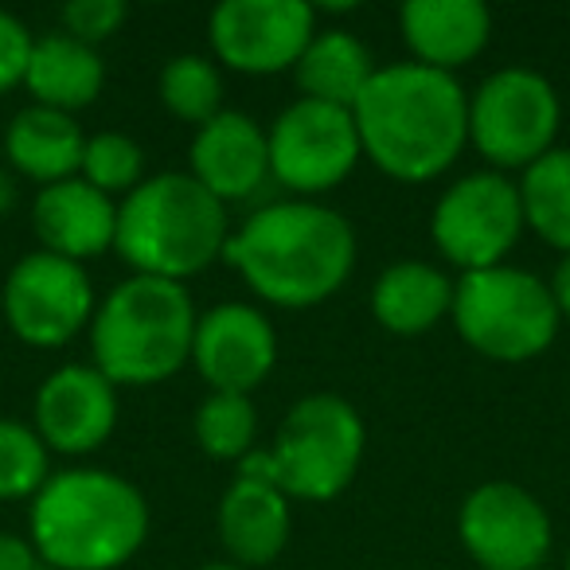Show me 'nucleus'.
I'll return each instance as SVG.
<instances>
[{"instance_id":"nucleus-1","label":"nucleus","mask_w":570,"mask_h":570,"mask_svg":"<svg viewBox=\"0 0 570 570\" xmlns=\"http://www.w3.org/2000/svg\"><path fill=\"white\" fill-rule=\"evenodd\" d=\"M223 262L266 305L313 309L356 269V230L321 199H277L230 230Z\"/></svg>"},{"instance_id":"nucleus-2","label":"nucleus","mask_w":570,"mask_h":570,"mask_svg":"<svg viewBox=\"0 0 570 570\" xmlns=\"http://www.w3.org/2000/svg\"><path fill=\"white\" fill-rule=\"evenodd\" d=\"M364 157L403 184L438 180L469 145V95L458 75L387 63L352 106Z\"/></svg>"},{"instance_id":"nucleus-3","label":"nucleus","mask_w":570,"mask_h":570,"mask_svg":"<svg viewBox=\"0 0 570 570\" xmlns=\"http://www.w3.org/2000/svg\"><path fill=\"white\" fill-rule=\"evenodd\" d=\"M149 535V500L110 469H63L32 497L28 539L56 570H118Z\"/></svg>"},{"instance_id":"nucleus-4","label":"nucleus","mask_w":570,"mask_h":570,"mask_svg":"<svg viewBox=\"0 0 570 570\" xmlns=\"http://www.w3.org/2000/svg\"><path fill=\"white\" fill-rule=\"evenodd\" d=\"M196 321L188 285L134 274L95 309L90 356L114 387H153L191 364Z\"/></svg>"},{"instance_id":"nucleus-5","label":"nucleus","mask_w":570,"mask_h":570,"mask_svg":"<svg viewBox=\"0 0 570 570\" xmlns=\"http://www.w3.org/2000/svg\"><path fill=\"white\" fill-rule=\"evenodd\" d=\"M227 238V204L188 173L149 176L118 204L114 250L134 274L184 285V277L204 274L223 258Z\"/></svg>"},{"instance_id":"nucleus-6","label":"nucleus","mask_w":570,"mask_h":570,"mask_svg":"<svg viewBox=\"0 0 570 570\" xmlns=\"http://www.w3.org/2000/svg\"><path fill=\"white\" fill-rule=\"evenodd\" d=\"M450 321L476 356L497 364H523L543 356L562 325L543 277L508 262L461 274L453 282Z\"/></svg>"},{"instance_id":"nucleus-7","label":"nucleus","mask_w":570,"mask_h":570,"mask_svg":"<svg viewBox=\"0 0 570 570\" xmlns=\"http://www.w3.org/2000/svg\"><path fill=\"white\" fill-rule=\"evenodd\" d=\"M364 445L367 430L356 406L344 395L317 391L289 406L266 453L285 497L328 504L356 481Z\"/></svg>"},{"instance_id":"nucleus-8","label":"nucleus","mask_w":570,"mask_h":570,"mask_svg":"<svg viewBox=\"0 0 570 570\" xmlns=\"http://www.w3.org/2000/svg\"><path fill=\"white\" fill-rule=\"evenodd\" d=\"M562 102L554 87L531 67H504L469 95V145L492 173L531 168L554 149Z\"/></svg>"},{"instance_id":"nucleus-9","label":"nucleus","mask_w":570,"mask_h":570,"mask_svg":"<svg viewBox=\"0 0 570 570\" xmlns=\"http://www.w3.org/2000/svg\"><path fill=\"white\" fill-rule=\"evenodd\" d=\"M523 235L520 184L504 173H469L438 196L430 215V238L445 262L473 274V269L504 266L508 250Z\"/></svg>"},{"instance_id":"nucleus-10","label":"nucleus","mask_w":570,"mask_h":570,"mask_svg":"<svg viewBox=\"0 0 570 570\" xmlns=\"http://www.w3.org/2000/svg\"><path fill=\"white\" fill-rule=\"evenodd\" d=\"M269 176L297 199H317L341 188L364 160L360 129L352 110L297 98L274 118L266 134Z\"/></svg>"},{"instance_id":"nucleus-11","label":"nucleus","mask_w":570,"mask_h":570,"mask_svg":"<svg viewBox=\"0 0 570 570\" xmlns=\"http://www.w3.org/2000/svg\"><path fill=\"white\" fill-rule=\"evenodd\" d=\"M0 309L12 336L32 348H63L95 321V285L71 258L32 250L4 277Z\"/></svg>"},{"instance_id":"nucleus-12","label":"nucleus","mask_w":570,"mask_h":570,"mask_svg":"<svg viewBox=\"0 0 570 570\" xmlns=\"http://www.w3.org/2000/svg\"><path fill=\"white\" fill-rule=\"evenodd\" d=\"M317 36V9L305 0H223L207 17L212 59L238 75L294 71Z\"/></svg>"},{"instance_id":"nucleus-13","label":"nucleus","mask_w":570,"mask_h":570,"mask_svg":"<svg viewBox=\"0 0 570 570\" xmlns=\"http://www.w3.org/2000/svg\"><path fill=\"white\" fill-rule=\"evenodd\" d=\"M458 539L481 570H543L551 515L523 484L484 481L461 500Z\"/></svg>"},{"instance_id":"nucleus-14","label":"nucleus","mask_w":570,"mask_h":570,"mask_svg":"<svg viewBox=\"0 0 570 570\" xmlns=\"http://www.w3.org/2000/svg\"><path fill=\"white\" fill-rule=\"evenodd\" d=\"M191 364L212 391L250 395L277 367V333L262 309L246 302H223L199 313Z\"/></svg>"},{"instance_id":"nucleus-15","label":"nucleus","mask_w":570,"mask_h":570,"mask_svg":"<svg viewBox=\"0 0 570 570\" xmlns=\"http://www.w3.org/2000/svg\"><path fill=\"white\" fill-rule=\"evenodd\" d=\"M118 426V387L95 364H67L36 391V434L51 453L87 458Z\"/></svg>"},{"instance_id":"nucleus-16","label":"nucleus","mask_w":570,"mask_h":570,"mask_svg":"<svg viewBox=\"0 0 570 570\" xmlns=\"http://www.w3.org/2000/svg\"><path fill=\"white\" fill-rule=\"evenodd\" d=\"M188 176L199 180L219 204L246 199L269 176V145L258 121L238 110L215 114L207 126L196 129L188 149Z\"/></svg>"},{"instance_id":"nucleus-17","label":"nucleus","mask_w":570,"mask_h":570,"mask_svg":"<svg viewBox=\"0 0 570 570\" xmlns=\"http://www.w3.org/2000/svg\"><path fill=\"white\" fill-rule=\"evenodd\" d=\"M32 230L48 254H59V258H71L82 266V262L114 250L118 204L98 188H90L82 176H71V180L40 188L32 204Z\"/></svg>"},{"instance_id":"nucleus-18","label":"nucleus","mask_w":570,"mask_h":570,"mask_svg":"<svg viewBox=\"0 0 570 570\" xmlns=\"http://www.w3.org/2000/svg\"><path fill=\"white\" fill-rule=\"evenodd\" d=\"M399 32L414 63L453 75L489 48L492 12L481 0H406Z\"/></svg>"},{"instance_id":"nucleus-19","label":"nucleus","mask_w":570,"mask_h":570,"mask_svg":"<svg viewBox=\"0 0 570 570\" xmlns=\"http://www.w3.org/2000/svg\"><path fill=\"white\" fill-rule=\"evenodd\" d=\"M215 528H219V543L235 567H269L289 543V528H294L289 497L277 484L235 473V481L227 484V492L219 500Z\"/></svg>"},{"instance_id":"nucleus-20","label":"nucleus","mask_w":570,"mask_h":570,"mask_svg":"<svg viewBox=\"0 0 570 570\" xmlns=\"http://www.w3.org/2000/svg\"><path fill=\"white\" fill-rule=\"evenodd\" d=\"M82 149H87V137H82L75 114H59L36 102L20 110L4 134V153H9L12 168L40 188L79 176Z\"/></svg>"},{"instance_id":"nucleus-21","label":"nucleus","mask_w":570,"mask_h":570,"mask_svg":"<svg viewBox=\"0 0 570 570\" xmlns=\"http://www.w3.org/2000/svg\"><path fill=\"white\" fill-rule=\"evenodd\" d=\"M453 277L430 262H395L372 285V317L395 336H422L450 317Z\"/></svg>"},{"instance_id":"nucleus-22","label":"nucleus","mask_w":570,"mask_h":570,"mask_svg":"<svg viewBox=\"0 0 570 570\" xmlns=\"http://www.w3.org/2000/svg\"><path fill=\"white\" fill-rule=\"evenodd\" d=\"M24 87L36 98V106L75 114L102 95L106 63L98 56V48H87V43L71 40L63 32H51L43 40H36Z\"/></svg>"},{"instance_id":"nucleus-23","label":"nucleus","mask_w":570,"mask_h":570,"mask_svg":"<svg viewBox=\"0 0 570 570\" xmlns=\"http://www.w3.org/2000/svg\"><path fill=\"white\" fill-rule=\"evenodd\" d=\"M375 71H380V63L372 59L367 43L360 36L344 32V28H328V32L313 36L305 56L294 67L302 98L341 106V110L356 106L364 87L375 79Z\"/></svg>"},{"instance_id":"nucleus-24","label":"nucleus","mask_w":570,"mask_h":570,"mask_svg":"<svg viewBox=\"0 0 570 570\" xmlns=\"http://www.w3.org/2000/svg\"><path fill=\"white\" fill-rule=\"evenodd\" d=\"M523 227H531L547 246L570 254V149L554 145L547 157L523 168L520 180Z\"/></svg>"},{"instance_id":"nucleus-25","label":"nucleus","mask_w":570,"mask_h":570,"mask_svg":"<svg viewBox=\"0 0 570 570\" xmlns=\"http://www.w3.org/2000/svg\"><path fill=\"white\" fill-rule=\"evenodd\" d=\"M157 95L173 118L188 126H207L215 114H223V71L215 59L184 51L165 63L157 79Z\"/></svg>"},{"instance_id":"nucleus-26","label":"nucleus","mask_w":570,"mask_h":570,"mask_svg":"<svg viewBox=\"0 0 570 570\" xmlns=\"http://www.w3.org/2000/svg\"><path fill=\"white\" fill-rule=\"evenodd\" d=\"M196 442L207 458L215 461H243L254 453V434H258V414H254L250 395H230V391H207V399L196 411Z\"/></svg>"},{"instance_id":"nucleus-27","label":"nucleus","mask_w":570,"mask_h":570,"mask_svg":"<svg viewBox=\"0 0 570 570\" xmlns=\"http://www.w3.org/2000/svg\"><path fill=\"white\" fill-rule=\"evenodd\" d=\"M51 450L36 426L0 419V500H32L51 481Z\"/></svg>"},{"instance_id":"nucleus-28","label":"nucleus","mask_w":570,"mask_h":570,"mask_svg":"<svg viewBox=\"0 0 570 570\" xmlns=\"http://www.w3.org/2000/svg\"><path fill=\"white\" fill-rule=\"evenodd\" d=\"M145 153L134 137L126 134H95L87 137V149H82V168L79 176L98 188L102 196H129L137 184L145 180Z\"/></svg>"},{"instance_id":"nucleus-29","label":"nucleus","mask_w":570,"mask_h":570,"mask_svg":"<svg viewBox=\"0 0 570 570\" xmlns=\"http://www.w3.org/2000/svg\"><path fill=\"white\" fill-rule=\"evenodd\" d=\"M129 9L121 0H71L59 9V20H63V36L87 43V48H98V43L114 40L126 24Z\"/></svg>"},{"instance_id":"nucleus-30","label":"nucleus","mask_w":570,"mask_h":570,"mask_svg":"<svg viewBox=\"0 0 570 570\" xmlns=\"http://www.w3.org/2000/svg\"><path fill=\"white\" fill-rule=\"evenodd\" d=\"M36 36L28 32L24 20L0 9V95L20 87L28 75V59H32Z\"/></svg>"},{"instance_id":"nucleus-31","label":"nucleus","mask_w":570,"mask_h":570,"mask_svg":"<svg viewBox=\"0 0 570 570\" xmlns=\"http://www.w3.org/2000/svg\"><path fill=\"white\" fill-rule=\"evenodd\" d=\"M36 567H40V554H36L32 539L0 531V570H36Z\"/></svg>"},{"instance_id":"nucleus-32","label":"nucleus","mask_w":570,"mask_h":570,"mask_svg":"<svg viewBox=\"0 0 570 570\" xmlns=\"http://www.w3.org/2000/svg\"><path fill=\"white\" fill-rule=\"evenodd\" d=\"M547 289H551L559 317L570 321V254H562V258H559V266H554V274H551V282H547Z\"/></svg>"},{"instance_id":"nucleus-33","label":"nucleus","mask_w":570,"mask_h":570,"mask_svg":"<svg viewBox=\"0 0 570 570\" xmlns=\"http://www.w3.org/2000/svg\"><path fill=\"white\" fill-rule=\"evenodd\" d=\"M199 570H243V567H235V562H207V567H199Z\"/></svg>"},{"instance_id":"nucleus-34","label":"nucleus","mask_w":570,"mask_h":570,"mask_svg":"<svg viewBox=\"0 0 570 570\" xmlns=\"http://www.w3.org/2000/svg\"><path fill=\"white\" fill-rule=\"evenodd\" d=\"M36 570H56V567H48V562H40V567H36Z\"/></svg>"},{"instance_id":"nucleus-35","label":"nucleus","mask_w":570,"mask_h":570,"mask_svg":"<svg viewBox=\"0 0 570 570\" xmlns=\"http://www.w3.org/2000/svg\"><path fill=\"white\" fill-rule=\"evenodd\" d=\"M567 570H570V554H567Z\"/></svg>"},{"instance_id":"nucleus-36","label":"nucleus","mask_w":570,"mask_h":570,"mask_svg":"<svg viewBox=\"0 0 570 570\" xmlns=\"http://www.w3.org/2000/svg\"><path fill=\"white\" fill-rule=\"evenodd\" d=\"M0 207H4V196H0Z\"/></svg>"}]
</instances>
